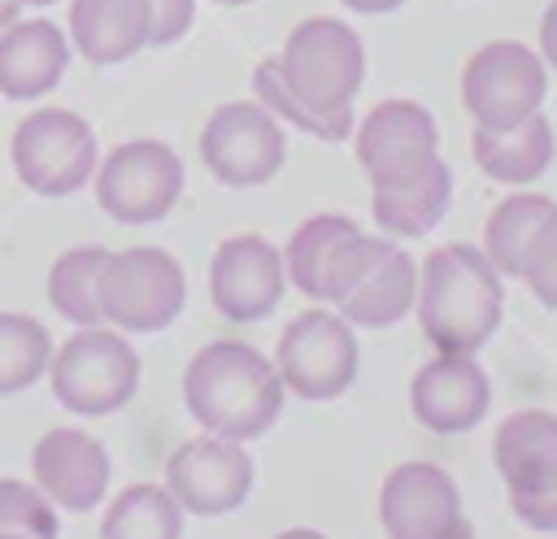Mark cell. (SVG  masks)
Here are the masks:
<instances>
[{
  "label": "cell",
  "mask_w": 557,
  "mask_h": 539,
  "mask_svg": "<svg viewBox=\"0 0 557 539\" xmlns=\"http://www.w3.org/2000/svg\"><path fill=\"white\" fill-rule=\"evenodd\" d=\"M357 165L370 187H405L440 161V126L418 100H379L352 130Z\"/></svg>",
  "instance_id": "obj_11"
},
{
  "label": "cell",
  "mask_w": 557,
  "mask_h": 539,
  "mask_svg": "<svg viewBox=\"0 0 557 539\" xmlns=\"http://www.w3.org/2000/svg\"><path fill=\"white\" fill-rule=\"evenodd\" d=\"M52 365V335L30 313H0V396L35 387Z\"/></svg>",
  "instance_id": "obj_28"
},
{
  "label": "cell",
  "mask_w": 557,
  "mask_h": 539,
  "mask_svg": "<svg viewBox=\"0 0 557 539\" xmlns=\"http://www.w3.org/2000/svg\"><path fill=\"white\" fill-rule=\"evenodd\" d=\"M418 326L435 352L474 356L505 317V278L474 243H444L418 265Z\"/></svg>",
  "instance_id": "obj_2"
},
{
  "label": "cell",
  "mask_w": 557,
  "mask_h": 539,
  "mask_svg": "<svg viewBox=\"0 0 557 539\" xmlns=\"http://www.w3.org/2000/svg\"><path fill=\"white\" fill-rule=\"evenodd\" d=\"M557 204L540 191H513L505 196L487 222H483V256L496 265L500 278H518L522 274V261H527V248L535 239V230L548 222Z\"/></svg>",
  "instance_id": "obj_24"
},
{
  "label": "cell",
  "mask_w": 557,
  "mask_h": 539,
  "mask_svg": "<svg viewBox=\"0 0 557 539\" xmlns=\"http://www.w3.org/2000/svg\"><path fill=\"white\" fill-rule=\"evenodd\" d=\"M509 509L527 530L557 535V487L553 491H535V496H509Z\"/></svg>",
  "instance_id": "obj_33"
},
{
  "label": "cell",
  "mask_w": 557,
  "mask_h": 539,
  "mask_svg": "<svg viewBox=\"0 0 557 539\" xmlns=\"http://www.w3.org/2000/svg\"><path fill=\"white\" fill-rule=\"evenodd\" d=\"M17 178L35 196H74L96 178L100 148L96 130L70 109H35L17 122L9 139Z\"/></svg>",
  "instance_id": "obj_8"
},
{
  "label": "cell",
  "mask_w": 557,
  "mask_h": 539,
  "mask_svg": "<svg viewBox=\"0 0 557 539\" xmlns=\"http://www.w3.org/2000/svg\"><path fill=\"white\" fill-rule=\"evenodd\" d=\"M22 9H26V4H22V0H0V30H4V26H13V22H17V13H22Z\"/></svg>",
  "instance_id": "obj_36"
},
{
  "label": "cell",
  "mask_w": 557,
  "mask_h": 539,
  "mask_svg": "<svg viewBox=\"0 0 557 539\" xmlns=\"http://www.w3.org/2000/svg\"><path fill=\"white\" fill-rule=\"evenodd\" d=\"M283 252L261 235H231L209 261V300L226 322H261L283 300Z\"/></svg>",
  "instance_id": "obj_14"
},
{
  "label": "cell",
  "mask_w": 557,
  "mask_h": 539,
  "mask_svg": "<svg viewBox=\"0 0 557 539\" xmlns=\"http://www.w3.org/2000/svg\"><path fill=\"white\" fill-rule=\"evenodd\" d=\"M70 65V35L48 22H13L0 30V96L9 100H35L48 96Z\"/></svg>",
  "instance_id": "obj_18"
},
{
  "label": "cell",
  "mask_w": 557,
  "mask_h": 539,
  "mask_svg": "<svg viewBox=\"0 0 557 539\" xmlns=\"http://www.w3.org/2000/svg\"><path fill=\"white\" fill-rule=\"evenodd\" d=\"M492 461L509 496H535L557 487V413L518 409L492 435Z\"/></svg>",
  "instance_id": "obj_17"
},
{
  "label": "cell",
  "mask_w": 557,
  "mask_h": 539,
  "mask_svg": "<svg viewBox=\"0 0 557 539\" xmlns=\"http://www.w3.org/2000/svg\"><path fill=\"white\" fill-rule=\"evenodd\" d=\"M52 396L83 417L117 413L139 391V352L113 326H78L48 365Z\"/></svg>",
  "instance_id": "obj_4"
},
{
  "label": "cell",
  "mask_w": 557,
  "mask_h": 539,
  "mask_svg": "<svg viewBox=\"0 0 557 539\" xmlns=\"http://www.w3.org/2000/svg\"><path fill=\"white\" fill-rule=\"evenodd\" d=\"M96 204L122 226L161 222L183 196V161L161 139H126L96 165Z\"/></svg>",
  "instance_id": "obj_7"
},
{
  "label": "cell",
  "mask_w": 557,
  "mask_h": 539,
  "mask_svg": "<svg viewBox=\"0 0 557 539\" xmlns=\"http://www.w3.org/2000/svg\"><path fill=\"white\" fill-rule=\"evenodd\" d=\"M453 204V170L444 161H435L422 178L405 183V187H374L370 196V213L379 222V230L400 235V239H418L426 230H435L444 222Z\"/></svg>",
  "instance_id": "obj_22"
},
{
  "label": "cell",
  "mask_w": 557,
  "mask_h": 539,
  "mask_svg": "<svg viewBox=\"0 0 557 539\" xmlns=\"http://www.w3.org/2000/svg\"><path fill=\"white\" fill-rule=\"evenodd\" d=\"M418 304V261L392 243V252L335 304L352 326H366V330H383V326H396L409 309Z\"/></svg>",
  "instance_id": "obj_21"
},
{
  "label": "cell",
  "mask_w": 557,
  "mask_h": 539,
  "mask_svg": "<svg viewBox=\"0 0 557 539\" xmlns=\"http://www.w3.org/2000/svg\"><path fill=\"white\" fill-rule=\"evenodd\" d=\"M518 278L531 287V296H535L544 309H557V209H553L548 222L535 230Z\"/></svg>",
  "instance_id": "obj_31"
},
{
  "label": "cell",
  "mask_w": 557,
  "mask_h": 539,
  "mask_svg": "<svg viewBox=\"0 0 557 539\" xmlns=\"http://www.w3.org/2000/svg\"><path fill=\"white\" fill-rule=\"evenodd\" d=\"M109 248L83 243L52 261L48 270V300L52 309L74 326H100V300H96V274L104 265Z\"/></svg>",
  "instance_id": "obj_27"
},
{
  "label": "cell",
  "mask_w": 557,
  "mask_h": 539,
  "mask_svg": "<svg viewBox=\"0 0 557 539\" xmlns=\"http://www.w3.org/2000/svg\"><path fill=\"white\" fill-rule=\"evenodd\" d=\"M152 4V43H178L196 22V0H148Z\"/></svg>",
  "instance_id": "obj_32"
},
{
  "label": "cell",
  "mask_w": 557,
  "mask_h": 539,
  "mask_svg": "<svg viewBox=\"0 0 557 539\" xmlns=\"http://www.w3.org/2000/svg\"><path fill=\"white\" fill-rule=\"evenodd\" d=\"M278 70L300 100L335 113V109H352L366 83V48L348 22L318 13L287 30L278 48Z\"/></svg>",
  "instance_id": "obj_5"
},
{
  "label": "cell",
  "mask_w": 557,
  "mask_h": 539,
  "mask_svg": "<svg viewBox=\"0 0 557 539\" xmlns=\"http://www.w3.org/2000/svg\"><path fill=\"white\" fill-rule=\"evenodd\" d=\"M487 404H492V383L474 356L440 352L409 378V409L435 435L474 430L487 417Z\"/></svg>",
  "instance_id": "obj_16"
},
{
  "label": "cell",
  "mask_w": 557,
  "mask_h": 539,
  "mask_svg": "<svg viewBox=\"0 0 557 539\" xmlns=\"http://www.w3.org/2000/svg\"><path fill=\"white\" fill-rule=\"evenodd\" d=\"M26 9H48V4H57V0H22Z\"/></svg>",
  "instance_id": "obj_38"
},
{
  "label": "cell",
  "mask_w": 557,
  "mask_h": 539,
  "mask_svg": "<svg viewBox=\"0 0 557 539\" xmlns=\"http://www.w3.org/2000/svg\"><path fill=\"white\" fill-rule=\"evenodd\" d=\"M100 539H183V504L165 482H131L104 504Z\"/></svg>",
  "instance_id": "obj_23"
},
{
  "label": "cell",
  "mask_w": 557,
  "mask_h": 539,
  "mask_svg": "<svg viewBox=\"0 0 557 539\" xmlns=\"http://www.w3.org/2000/svg\"><path fill=\"white\" fill-rule=\"evenodd\" d=\"M30 474L35 487L70 513H87L104 500L109 487V452L96 435L74 426H52L30 448Z\"/></svg>",
  "instance_id": "obj_15"
},
{
  "label": "cell",
  "mask_w": 557,
  "mask_h": 539,
  "mask_svg": "<svg viewBox=\"0 0 557 539\" xmlns=\"http://www.w3.org/2000/svg\"><path fill=\"white\" fill-rule=\"evenodd\" d=\"M0 530L30 535V539H57V504L35 482L0 478Z\"/></svg>",
  "instance_id": "obj_30"
},
{
  "label": "cell",
  "mask_w": 557,
  "mask_h": 539,
  "mask_svg": "<svg viewBox=\"0 0 557 539\" xmlns=\"http://www.w3.org/2000/svg\"><path fill=\"white\" fill-rule=\"evenodd\" d=\"M213 4H252V0H213Z\"/></svg>",
  "instance_id": "obj_40"
},
{
  "label": "cell",
  "mask_w": 557,
  "mask_h": 539,
  "mask_svg": "<svg viewBox=\"0 0 557 539\" xmlns=\"http://www.w3.org/2000/svg\"><path fill=\"white\" fill-rule=\"evenodd\" d=\"M470 152H474V165L492 178V183H505V187H527L535 183L553 156H557V135H553V122L544 113H531L527 122L518 126H474L470 135Z\"/></svg>",
  "instance_id": "obj_20"
},
{
  "label": "cell",
  "mask_w": 557,
  "mask_h": 539,
  "mask_svg": "<svg viewBox=\"0 0 557 539\" xmlns=\"http://www.w3.org/2000/svg\"><path fill=\"white\" fill-rule=\"evenodd\" d=\"M100 322L122 335L165 330L187 304V274L165 248H122L109 252L96 274Z\"/></svg>",
  "instance_id": "obj_3"
},
{
  "label": "cell",
  "mask_w": 557,
  "mask_h": 539,
  "mask_svg": "<svg viewBox=\"0 0 557 539\" xmlns=\"http://www.w3.org/2000/svg\"><path fill=\"white\" fill-rule=\"evenodd\" d=\"M344 9H352V13H392V9H400L405 0H339Z\"/></svg>",
  "instance_id": "obj_35"
},
{
  "label": "cell",
  "mask_w": 557,
  "mask_h": 539,
  "mask_svg": "<svg viewBox=\"0 0 557 539\" xmlns=\"http://www.w3.org/2000/svg\"><path fill=\"white\" fill-rule=\"evenodd\" d=\"M252 478L257 469L248 448L239 439H222L209 430L178 443L165 456V487L183 504V513H200V517L235 513L248 500Z\"/></svg>",
  "instance_id": "obj_13"
},
{
  "label": "cell",
  "mask_w": 557,
  "mask_h": 539,
  "mask_svg": "<svg viewBox=\"0 0 557 539\" xmlns=\"http://www.w3.org/2000/svg\"><path fill=\"white\" fill-rule=\"evenodd\" d=\"M392 252V239L383 235H366V230H352L335 252H331V265H326V278H322V300L339 304L383 256Z\"/></svg>",
  "instance_id": "obj_29"
},
{
  "label": "cell",
  "mask_w": 557,
  "mask_h": 539,
  "mask_svg": "<svg viewBox=\"0 0 557 539\" xmlns=\"http://www.w3.org/2000/svg\"><path fill=\"white\" fill-rule=\"evenodd\" d=\"M357 361H361V352H357L352 322L344 313H331V309L296 313L283 326L278 352H274L283 387L300 400H313V404L339 400L357 378Z\"/></svg>",
  "instance_id": "obj_9"
},
{
  "label": "cell",
  "mask_w": 557,
  "mask_h": 539,
  "mask_svg": "<svg viewBox=\"0 0 557 539\" xmlns=\"http://www.w3.org/2000/svg\"><path fill=\"white\" fill-rule=\"evenodd\" d=\"M252 91H257V104H265L283 126H296V130H305V135H313V139H322V143H344V139L357 130L352 109L326 113V109H313L309 100H300V96L292 91V83L283 78L278 57L257 61V70H252Z\"/></svg>",
  "instance_id": "obj_25"
},
{
  "label": "cell",
  "mask_w": 557,
  "mask_h": 539,
  "mask_svg": "<svg viewBox=\"0 0 557 539\" xmlns=\"http://www.w3.org/2000/svg\"><path fill=\"white\" fill-rule=\"evenodd\" d=\"M379 522L387 539H474L461 491L435 461H405L383 478Z\"/></svg>",
  "instance_id": "obj_12"
},
{
  "label": "cell",
  "mask_w": 557,
  "mask_h": 539,
  "mask_svg": "<svg viewBox=\"0 0 557 539\" xmlns=\"http://www.w3.org/2000/svg\"><path fill=\"white\" fill-rule=\"evenodd\" d=\"M283 122L257 100H226L200 126V161L226 187H261L283 170Z\"/></svg>",
  "instance_id": "obj_10"
},
{
  "label": "cell",
  "mask_w": 557,
  "mask_h": 539,
  "mask_svg": "<svg viewBox=\"0 0 557 539\" xmlns=\"http://www.w3.org/2000/svg\"><path fill=\"white\" fill-rule=\"evenodd\" d=\"M352 230H361V226H357L352 217H344V213H313V217H305V222L292 230L287 248H283L287 283H292L300 296L322 300V278H326L331 252H335Z\"/></svg>",
  "instance_id": "obj_26"
},
{
  "label": "cell",
  "mask_w": 557,
  "mask_h": 539,
  "mask_svg": "<svg viewBox=\"0 0 557 539\" xmlns=\"http://www.w3.org/2000/svg\"><path fill=\"white\" fill-rule=\"evenodd\" d=\"M540 57L548 61V70H557V0H548L540 17Z\"/></svg>",
  "instance_id": "obj_34"
},
{
  "label": "cell",
  "mask_w": 557,
  "mask_h": 539,
  "mask_svg": "<svg viewBox=\"0 0 557 539\" xmlns=\"http://www.w3.org/2000/svg\"><path fill=\"white\" fill-rule=\"evenodd\" d=\"M152 43L148 0H70V48L91 65H117Z\"/></svg>",
  "instance_id": "obj_19"
},
{
  "label": "cell",
  "mask_w": 557,
  "mask_h": 539,
  "mask_svg": "<svg viewBox=\"0 0 557 539\" xmlns=\"http://www.w3.org/2000/svg\"><path fill=\"white\" fill-rule=\"evenodd\" d=\"M0 539H30V535H9V530H0Z\"/></svg>",
  "instance_id": "obj_39"
},
{
  "label": "cell",
  "mask_w": 557,
  "mask_h": 539,
  "mask_svg": "<svg viewBox=\"0 0 557 539\" xmlns=\"http://www.w3.org/2000/svg\"><path fill=\"white\" fill-rule=\"evenodd\" d=\"M274 539H326L322 530H309V526H292V530H278Z\"/></svg>",
  "instance_id": "obj_37"
},
{
  "label": "cell",
  "mask_w": 557,
  "mask_h": 539,
  "mask_svg": "<svg viewBox=\"0 0 557 539\" xmlns=\"http://www.w3.org/2000/svg\"><path fill=\"white\" fill-rule=\"evenodd\" d=\"M278 365L244 339L205 343L183 369V404L200 430L222 439H261L283 413Z\"/></svg>",
  "instance_id": "obj_1"
},
{
  "label": "cell",
  "mask_w": 557,
  "mask_h": 539,
  "mask_svg": "<svg viewBox=\"0 0 557 539\" xmlns=\"http://www.w3.org/2000/svg\"><path fill=\"white\" fill-rule=\"evenodd\" d=\"M548 96V61L540 48L518 39H492L470 52L461 70V104L474 126H518L544 109Z\"/></svg>",
  "instance_id": "obj_6"
}]
</instances>
